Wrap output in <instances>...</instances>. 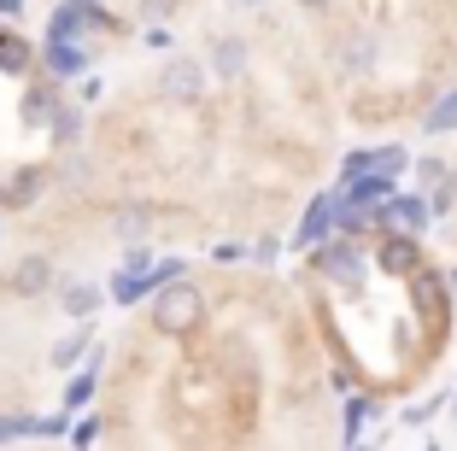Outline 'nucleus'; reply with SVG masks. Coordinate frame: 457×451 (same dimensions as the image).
Returning <instances> with one entry per match:
<instances>
[{
    "instance_id": "nucleus-13",
    "label": "nucleus",
    "mask_w": 457,
    "mask_h": 451,
    "mask_svg": "<svg viewBox=\"0 0 457 451\" xmlns=\"http://www.w3.org/2000/svg\"><path fill=\"white\" fill-rule=\"evenodd\" d=\"M29 65H36V41L18 36V29H0V71L6 77H29Z\"/></svg>"
},
{
    "instance_id": "nucleus-18",
    "label": "nucleus",
    "mask_w": 457,
    "mask_h": 451,
    "mask_svg": "<svg viewBox=\"0 0 457 451\" xmlns=\"http://www.w3.org/2000/svg\"><path fill=\"white\" fill-rule=\"evenodd\" d=\"M376 416H381V405H376V398H346V428H340V439H346V446H358V439H363V428H370V422H376Z\"/></svg>"
},
{
    "instance_id": "nucleus-28",
    "label": "nucleus",
    "mask_w": 457,
    "mask_h": 451,
    "mask_svg": "<svg viewBox=\"0 0 457 451\" xmlns=\"http://www.w3.org/2000/svg\"><path fill=\"white\" fill-rule=\"evenodd\" d=\"M170 13H176V0H141V18H147V24H164Z\"/></svg>"
},
{
    "instance_id": "nucleus-20",
    "label": "nucleus",
    "mask_w": 457,
    "mask_h": 451,
    "mask_svg": "<svg viewBox=\"0 0 457 451\" xmlns=\"http://www.w3.org/2000/svg\"><path fill=\"white\" fill-rule=\"evenodd\" d=\"M411 281H417V305L428 311L434 322H445V288H440V276H434V270L422 264V270H417V276H411Z\"/></svg>"
},
{
    "instance_id": "nucleus-30",
    "label": "nucleus",
    "mask_w": 457,
    "mask_h": 451,
    "mask_svg": "<svg viewBox=\"0 0 457 451\" xmlns=\"http://www.w3.org/2000/svg\"><path fill=\"white\" fill-rule=\"evenodd\" d=\"M253 258H258V264H276V258H282V246H276V240H258V246H253Z\"/></svg>"
},
{
    "instance_id": "nucleus-32",
    "label": "nucleus",
    "mask_w": 457,
    "mask_h": 451,
    "mask_svg": "<svg viewBox=\"0 0 457 451\" xmlns=\"http://www.w3.org/2000/svg\"><path fill=\"white\" fill-rule=\"evenodd\" d=\"M65 176H71V188H88V164L82 159H65Z\"/></svg>"
},
{
    "instance_id": "nucleus-21",
    "label": "nucleus",
    "mask_w": 457,
    "mask_h": 451,
    "mask_svg": "<svg viewBox=\"0 0 457 451\" xmlns=\"http://www.w3.org/2000/svg\"><path fill=\"white\" fill-rule=\"evenodd\" d=\"M340 59H346V71H352V77H363V71H376L381 47H376V36H346V47H340Z\"/></svg>"
},
{
    "instance_id": "nucleus-14",
    "label": "nucleus",
    "mask_w": 457,
    "mask_h": 451,
    "mask_svg": "<svg viewBox=\"0 0 457 451\" xmlns=\"http://www.w3.org/2000/svg\"><path fill=\"white\" fill-rule=\"evenodd\" d=\"M88 346H95V317H77V334H65V340L54 346V363L59 370H77V363L88 358Z\"/></svg>"
},
{
    "instance_id": "nucleus-15",
    "label": "nucleus",
    "mask_w": 457,
    "mask_h": 451,
    "mask_svg": "<svg viewBox=\"0 0 457 451\" xmlns=\"http://www.w3.org/2000/svg\"><path fill=\"white\" fill-rule=\"evenodd\" d=\"M100 299H106V293H100L95 281H65V288H59V305H65L71 322H77V317H95Z\"/></svg>"
},
{
    "instance_id": "nucleus-37",
    "label": "nucleus",
    "mask_w": 457,
    "mask_h": 451,
    "mask_svg": "<svg viewBox=\"0 0 457 451\" xmlns=\"http://www.w3.org/2000/svg\"><path fill=\"white\" fill-rule=\"evenodd\" d=\"M452 281H457V276H452Z\"/></svg>"
},
{
    "instance_id": "nucleus-2",
    "label": "nucleus",
    "mask_w": 457,
    "mask_h": 451,
    "mask_svg": "<svg viewBox=\"0 0 457 451\" xmlns=\"http://www.w3.org/2000/svg\"><path fill=\"white\" fill-rule=\"evenodd\" d=\"M434 223V205H428V194H399V188H393L387 199H381V205H370V229H376V235H393V229H404V235H422V229Z\"/></svg>"
},
{
    "instance_id": "nucleus-4",
    "label": "nucleus",
    "mask_w": 457,
    "mask_h": 451,
    "mask_svg": "<svg viewBox=\"0 0 457 451\" xmlns=\"http://www.w3.org/2000/svg\"><path fill=\"white\" fill-rule=\"evenodd\" d=\"M159 94L170 100V106H200V94H205V65L194 54H170L159 71Z\"/></svg>"
},
{
    "instance_id": "nucleus-25",
    "label": "nucleus",
    "mask_w": 457,
    "mask_h": 451,
    "mask_svg": "<svg viewBox=\"0 0 457 451\" xmlns=\"http://www.w3.org/2000/svg\"><path fill=\"white\" fill-rule=\"evenodd\" d=\"M147 276H153V293H159L164 281H176V276H188V264H182V258H159V264H153Z\"/></svg>"
},
{
    "instance_id": "nucleus-5",
    "label": "nucleus",
    "mask_w": 457,
    "mask_h": 451,
    "mask_svg": "<svg viewBox=\"0 0 457 451\" xmlns=\"http://www.w3.org/2000/svg\"><path fill=\"white\" fill-rule=\"evenodd\" d=\"M376 270H381V276H417V270H422V240H417V235H404V229L381 235Z\"/></svg>"
},
{
    "instance_id": "nucleus-1",
    "label": "nucleus",
    "mask_w": 457,
    "mask_h": 451,
    "mask_svg": "<svg viewBox=\"0 0 457 451\" xmlns=\"http://www.w3.org/2000/svg\"><path fill=\"white\" fill-rule=\"evenodd\" d=\"M153 322H159V334H194L205 322V299L200 288H194L188 276L164 281L159 293H153Z\"/></svg>"
},
{
    "instance_id": "nucleus-34",
    "label": "nucleus",
    "mask_w": 457,
    "mask_h": 451,
    "mask_svg": "<svg viewBox=\"0 0 457 451\" xmlns=\"http://www.w3.org/2000/svg\"><path fill=\"white\" fill-rule=\"evenodd\" d=\"M24 13V0H0V18H18Z\"/></svg>"
},
{
    "instance_id": "nucleus-10",
    "label": "nucleus",
    "mask_w": 457,
    "mask_h": 451,
    "mask_svg": "<svg viewBox=\"0 0 457 451\" xmlns=\"http://www.w3.org/2000/svg\"><path fill=\"white\" fill-rule=\"evenodd\" d=\"M100 358H106V352H100V346H88V358H82V370L65 381V411H82V405H88V398L100 393Z\"/></svg>"
},
{
    "instance_id": "nucleus-29",
    "label": "nucleus",
    "mask_w": 457,
    "mask_h": 451,
    "mask_svg": "<svg viewBox=\"0 0 457 451\" xmlns=\"http://www.w3.org/2000/svg\"><path fill=\"white\" fill-rule=\"evenodd\" d=\"M147 47H153V54H170V47H176V36H170L164 24H153V29H147Z\"/></svg>"
},
{
    "instance_id": "nucleus-11",
    "label": "nucleus",
    "mask_w": 457,
    "mask_h": 451,
    "mask_svg": "<svg viewBox=\"0 0 457 451\" xmlns=\"http://www.w3.org/2000/svg\"><path fill=\"white\" fill-rule=\"evenodd\" d=\"M393 182H399V176H387V171H363V176H352V182H340V194H346L352 205H381V199L393 194Z\"/></svg>"
},
{
    "instance_id": "nucleus-8",
    "label": "nucleus",
    "mask_w": 457,
    "mask_h": 451,
    "mask_svg": "<svg viewBox=\"0 0 457 451\" xmlns=\"http://www.w3.org/2000/svg\"><path fill=\"white\" fill-rule=\"evenodd\" d=\"M54 112H59V77L24 88V100H18V123H24V129H47V123H54Z\"/></svg>"
},
{
    "instance_id": "nucleus-22",
    "label": "nucleus",
    "mask_w": 457,
    "mask_h": 451,
    "mask_svg": "<svg viewBox=\"0 0 457 451\" xmlns=\"http://www.w3.org/2000/svg\"><path fill=\"white\" fill-rule=\"evenodd\" d=\"M47 135H54L59 146H77V141H82V106H65V100H59L54 123H47Z\"/></svg>"
},
{
    "instance_id": "nucleus-16",
    "label": "nucleus",
    "mask_w": 457,
    "mask_h": 451,
    "mask_svg": "<svg viewBox=\"0 0 457 451\" xmlns=\"http://www.w3.org/2000/svg\"><path fill=\"white\" fill-rule=\"evenodd\" d=\"M112 235L118 240H147L153 235V205H118V212H112Z\"/></svg>"
},
{
    "instance_id": "nucleus-36",
    "label": "nucleus",
    "mask_w": 457,
    "mask_h": 451,
    "mask_svg": "<svg viewBox=\"0 0 457 451\" xmlns=\"http://www.w3.org/2000/svg\"><path fill=\"white\" fill-rule=\"evenodd\" d=\"M241 6H258V0H241Z\"/></svg>"
},
{
    "instance_id": "nucleus-27",
    "label": "nucleus",
    "mask_w": 457,
    "mask_h": 451,
    "mask_svg": "<svg viewBox=\"0 0 457 451\" xmlns=\"http://www.w3.org/2000/svg\"><path fill=\"white\" fill-rule=\"evenodd\" d=\"M100 94H106V82H100V77H88V71H82V77H77V100H82V106H95Z\"/></svg>"
},
{
    "instance_id": "nucleus-6",
    "label": "nucleus",
    "mask_w": 457,
    "mask_h": 451,
    "mask_svg": "<svg viewBox=\"0 0 457 451\" xmlns=\"http://www.w3.org/2000/svg\"><path fill=\"white\" fill-rule=\"evenodd\" d=\"M335 212H340V182L305 205V223H299L294 246H317V240H328V235H335Z\"/></svg>"
},
{
    "instance_id": "nucleus-31",
    "label": "nucleus",
    "mask_w": 457,
    "mask_h": 451,
    "mask_svg": "<svg viewBox=\"0 0 457 451\" xmlns=\"http://www.w3.org/2000/svg\"><path fill=\"white\" fill-rule=\"evenodd\" d=\"M428 411H434V405H404L399 422H404V428H422V422H428Z\"/></svg>"
},
{
    "instance_id": "nucleus-17",
    "label": "nucleus",
    "mask_w": 457,
    "mask_h": 451,
    "mask_svg": "<svg viewBox=\"0 0 457 451\" xmlns=\"http://www.w3.org/2000/svg\"><path fill=\"white\" fill-rule=\"evenodd\" d=\"M47 182H54V171H41V164L18 171V176H12V188H6V205H18V212H24V205H36V194H41Z\"/></svg>"
},
{
    "instance_id": "nucleus-24",
    "label": "nucleus",
    "mask_w": 457,
    "mask_h": 451,
    "mask_svg": "<svg viewBox=\"0 0 457 451\" xmlns=\"http://www.w3.org/2000/svg\"><path fill=\"white\" fill-rule=\"evenodd\" d=\"M445 176H452V171H445L440 159H417V188H422V194H428V188H440Z\"/></svg>"
},
{
    "instance_id": "nucleus-12",
    "label": "nucleus",
    "mask_w": 457,
    "mask_h": 451,
    "mask_svg": "<svg viewBox=\"0 0 457 451\" xmlns=\"http://www.w3.org/2000/svg\"><path fill=\"white\" fill-rule=\"evenodd\" d=\"M212 71L223 82H241L246 77V41L241 36H217L212 41Z\"/></svg>"
},
{
    "instance_id": "nucleus-33",
    "label": "nucleus",
    "mask_w": 457,
    "mask_h": 451,
    "mask_svg": "<svg viewBox=\"0 0 457 451\" xmlns=\"http://www.w3.org/2000/svg\"><path fill=\"white\" fill-rule=\"evenodd\" d=\"M212 258H217V264H235V258H241V246H235V240H217Z\"/></svg>"
},
{
    "instance_id": "nucleus-26",
    "label": "nucleus",
    "mask_w": 457,
    "mask_h": 451,
    "mask_svg": "<svg viewBox=\"0 0 457 451\" xmlns=\"http://www.w3.org/2000/svg\"><path fill=\"white\" fill-rule=\"evenodd\" d=\"M71 439H77V446H95V439H100V416L88 411L82 422H71Z\"/></svg>"
},
{
    "instance_id": "nucleus-19",
    "label": "nucleus",
    "mask_w": 457,
    "mask_h": 451,
    "mask_svg": "<svg viewBox=\"0 0 457 451\" xmlns=\"http://www.w3.org/2000/svg\"><path fill=\"white\" fill-rule=\"evenodd\" d=\"M457 129V88H445L428 112H422V135H452Z\"/></svg>"
},
{
    "instance_id": "nucleus-23",
    "label": "nucleus",
    "mask_w": 457,
    "mask_h": 451,
    "mask_svg": "<svg viewBox=\"0 0 457 451\" xmlns=\"http://www.w3.org/2000/svg\"><path fill=\"white\" fill-rule=\"evenodd\" d=\"M370 171L404 176V171H411V153H404V146H370Z\"/></svg>"
},
{
    "instance_id": "nucleus-9",
    "label": "nucleus",
    "mask_w": 457,
    "mask_h": 451,
    "mask_svg": "<svg viewBox=\"0 0 457 451\" xmlns=\"http://www.w3.org/2000/svg\"><path fill=\"white\" fill-rule=\"evenodd\" d=\"M6 288H12L18 299H36V293H47V288H54V258H41V253L18 258V264H12V281H6Z\"/></svg>"
},
{
    "instance_id": "nucleus-7",
    "label": "nucleus",
    "mask_w": 457,
    "mask_h": 451,
    "mask_svg": "<svg viewBox=\"0 0 457 451\" xmlns=\"http://www.w3.org/2000/svg\"><path fill=\"white\" fill-rule=\"evenodd\" d=\"M41 59H47V77H59V82H77L82 71H88V47H82V41L41 36Z\"/></svg>"
},
{
    "instance_id": "nucleus-35",
    "label": "nucleus",
    "mask_w": 457,
    "mask_h": 451,
    "mask_svg": "<svg viewBox=\"0 0 457 451\" xmlns=\"http://www.w3.org/2000/svg\"><path fill=\"white\" fill-rule=\"evenodd\" d=\"M299 6H305V13H323V6H328V0H299Z\"/></svg>"
},
{
    "instance_id": "nucleus-3",
    "label": "nucleus",
    "mask_w": 457,
    "mask_h": 451,
    "mask_svg": "<svg viewBox=\"0 0 457 451\" xmlns=\"http://www.w3.org/2000/svg\"><path fill=\"white\" fill-rule=\"evenodd\" d=\"M311 264H317V276H328L335 288H358L363 276H370V264H363V253L352 246V235H328L311 246Z\"/></svg>"
}]
</instances>
